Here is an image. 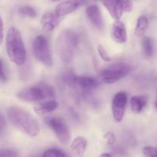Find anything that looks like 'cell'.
<instances>
[{
	"mask_svg": "<svg viewBox=\"0 0 157 157\" xmlns=\"http://www.w3.org/2000/svg\"><path fill=\"white\" fill-rule=\"evenodd\" d=\"M101 2L114 19L117 20L121 18L124 9L117 0H101Z\"/></svg>",
	"mask_w": 157,
	"mask_h": 157,
	"instance_id": "cell-13",
	"label": "cell"
},
{
	"mask_svg": "<svg viewBox=\"0 0 157 157\" xmlns=\"http://www.w3.org/2000/svg\"><path fill=\"white\" fill-rule=\"evenodd\" d=\"M147 105V98L144 95L133 96L130 100V106L133 113H139Z\"/></svg>",
	"mask_w": 157,
	"mask_h": 157,
	"instance_id": "cell-16",
	"label": "cell"
},
{
	"mask_svg": "<svg viewBox=\"0 0 157 157\" xmlns=\"http://www.w3.org/2000/svg\"><path fill=\"white\" fill-rule=\"evenodd\" d=\"M18 153L14 150H0V157H15L18 156Z\"/></svg>",
	"mask_w": 157,
	"mask_h": 157,
	"instance_id": "cell-26",
	"label": "cell"
},
{
	"mask_svg": "<svg viewBox=\"0 0 157 157\" xmlns=\"http://www.w3.org/2000/svg\"><path fill=\"white\" fill-rule=\"evenodd\" d=\"M18 12L20 15H23V16L30 17V18H35L37 15L35 9L31 6H21L18 9Z\"/></svg>",
	"mask_w": 157,
	"mask_h": 157,
	"instance_id": "cell-20",
	"label": "cell"
},
{
	"mask_svg": "<svg viewBox=\"0 0 157 157\" xmlns=\"http://www.w3.org/2000/svg\"><path fill=\"white\" fill-rule=\"evenodd\" d=\"M74 82L76 84L79 88L84 90H94L99 85V82L94 78L87 76L75 77L73 79Z\"/></svg>",
	"mask_w": 157,
	"mask_h": 157,
	"instance_id": "cell-12",
	"label": "cell"
},
{
	"mask_svg": "<svg viewBox=\"0 0 157 157\" xmlns=\"http://www.w3.org/2000/svg\"><path fill=\"white\" fill-rule=\"evenodd\" d=\"M6 48L12 62L18 66L25 63L26 51L20 32L15 27H11L6 35Z\"/></svg>",
	"mask_w": 157,
	"mask_h": 157,
	"instance_id": "cell-2",
	"label": "cell"
},
{
	"mask_svg": "<svg viewBox=\"0 0 157 157\" xmlns=\"http://www.w3.org/2000/svg\"><path fill=\"white\" fill-rule=\"evenodd\" d=\"M111 36L113 41L119 44H124L127 40V33L125 25L124 22L120 21L119 19L116 20L113 22L112 26Z\"/></svg>",
	"mask_w": 157,
	"mask_h": 157,
	"instance_id": "cell-11",
	"label": "cell"
},
{
	"mask_svg": "<svg viewBox=\"0 0 157 157\" xmlns=\"http://www.w3.org/2000/svg\"><path fill=\"white\" fill-rule=\"evenodd\" d=\"M0 80L2 81H7V75L5 71L4 62L1 58H0Z\"/></svg>",
	"mask_w": 157,
	"mask_h": 157,
	"instance_id": "cell-27",
	"label": "cell"
},
{
	"mask_svg": "<svg viewBox=\"0 0 157 157\" xmlns=\"http://www.w3.org/2000/svg\"><path fill=\"white\" fill-rule=\"evenodd\" d=\"M58 18L59 16H58L55 12V13L47 12V13L44 14L41 18V24L42 25L43 29L46 32L53 31L58 25Z\"/></svg>",
	"mask_w": 157,
	"mask_h": 157,
	"instance_id": "cell-14",
	"label": "cell"
},
{
	"mask_svg": "<svg viewBox=\"0 0 157 157\" xmlns=\"http://www.w3.org/2000/svg\"><path fill=\"white\" fill-rule=\"evenodd\" d=\"M127 102V95L125 92H118L113 97L112 101V112L113 119L121 122L124 118Z\"/></svg>",
	"mask_w": 157,
	"mask_h": 157,
	"instance_id": "cell-7",
	"label": "cell"
},
{
	"mask_svg": "<svg viewBox=\"0 0 157 157\" xmlns=\"http://www.w3.org/2000/svg\"><path fill=\"white\" fill-rule=\"evenodd\" d=\"M87 145V140L84 136H78L71 143V148L77 153V155L79 156H83L86 151Z\"/></svg>",
	"mask_w": 157,
	"mask_h": 157,
	"instance_id": "cell-17",
	"label": "cell"
},
{
	"mask_svg": "<svg viewBox=\"0 0 157 157\" xmlns=\"http://www.w3.org/2000/svg\"><path fill=\"white\" fill-rule=\"evenodd\" d=\"M86 15L90 22L98 29L104 28V22L99 7L96 5H90L86 8Z\"/></svg>",
	"mask_w": 157,
	"mask_h": 157,
	"instance_id": "cell-9",
	"label": "cell"
},
{
	"mask_svg": "<svg viewBox=\"0 0 157 157\" xmlns=\"http://www.w3.org/2000/svg\"><path fill=\"white\" fill-rule=\"evenodd\" d=\"M52 1H54V2H56V1H59V0H52Z\"/></svg>",
	"mask_w": 157,
	"mask_h": 157,
	"instance_id": "cell-31",
	"label": "cell"
},
{
	"mask_svg": "<svg viewBox=\"0 0 157 157\" xmlns=\"http://www.w3.org/2000/svg\"><path fill=\"white\" fill-rule=\"evenodd\" d=\"M3 38H4V25L3 21L0 16V44L2 43Z\"/></svg>",
	"mask_w": 157,
	"mask_h": 157,
	"instance_id": "cell-28",
	"label": "cell"
},
{
	"mask_svg": "<svg viewBox=\"0 0 157 157\" xmlns=\"http://www.w3.org/2000/svg\"><path fill=\"white\" fill-rule=\"evenodd\" d=\"M44 157H65L66 155L61 150L58 149H51L44 152L43 154Z\"/></svg>",
	"mask_w": 157,
	"mask_h": 157,
	"instance_id": "cell-21",
	"label": "cell"
},
{
	"mask_svg": "<svg viewBox=\"0 0 157 157\" xmlns=\"http://www.w3.org/2000/svg\"><path fill=\"white\" fill-rule=\"evenodd\" d=\"M58 107V104L55 101H48L41 102L34 107V111L39 115L47 114L56 110Z\"/></svg>",
	"mask_w": 157,
	"mask_h": 157,
	"instance_id": "cell-15",
	"label": "cell"
},
{
	"mask_svg": "<svg viewBox=\"0 0 157 157\" xmlns=\"http://www.w3.org/2000/svg\"><path fill=\"white\" fill-rule=\"evenodd\" d=\"M112 154L110 153H103V154L101 155V156H111Z\"/></svg>",
	"mask_w": 157,
	"mask_h": 157,
	"instance_id": "cell-29",
	"label": "cell"
},
{
	"mask_svg": "<svg viewBox=\"0 0 157 157\" xmlns=\"http://www.w3.org/2000/svg\"><path fill=\"white\" fill-rule=\"evenodd\" d=\"M97 49H98V52L99 54L100 57H101V59L103 60L105 62H110V57L109 56L108 53L107 52L106 49L104 48V46L101 45V44H98L97 46Z\"/></svg>",
	"mask_w": 157,
	"mask_h": 157,
	"instance_id": "cell-22",
	"label": "cell"
},
{
	"mask_svg": "<svg viewBox=\"0 0 157 157\" xmlns=\"http://www.w3.org/2000/svg\"><path fill=\"white\" fill-rule=\"evenodd\" d=\"M155 107H156V108L157 109V98L156 100V102H155Z\"/></svg>",
	"mask_w": 157,
	"mask_h": 157,
	"instance_id": "cell-30",
	"label": "cell"
},
{
	"mask_svg": "<svg viewBox=\"0 0 157 157\" xmlns=\"http://www.w3.org/2000/svg\"><path fill=\"white\" fill-rule=\"evenodd\" d=\"M124 9L125 12H131L133 9V4L130 0H117Z\"/></svg>",
	"mask_w": 157,
	"mask_h": 157,
	"instance_id": "cell-24",
	"label": "cell"
},
{
	"mask_svg": "<svg viewBox=\"0 0 157 157\" xmlns=\"http://www.w3.org/2000/svg\"><path fill=\"white\" fill-rule=\"evenodd\" d=\"M131 71V67L127 64H117L103 69L101 78L106 84H113L127 76Z\"/></svg>",
	"mask_w": 157,
	"mask_h": 157,
	"instance_id": "cell-5",
	"label": "cell"
},
{
	"mask_svg": "<svg viewBox=\"0 0 157 157\" xmlns=\"http://www.w3.org/2000/svg\"><path fill=\"white\" fill-rule=\"evenodd\" d=\"M32 50L35 58L40 63L47 67H52L53 65L52 55L45 37L42 35L36 37L32 44Z\"/></svg>",
	"mask_w": 157,
	"mask_h": 157,
	"instance_id": "cell-4",
	"label": "cell"
},
{
	"mask_svg": "<svg viewBox=\"0 0 157 157\" xmlns=\"http://www.w3.org/2000/svg\"><path fill=\"white\" fill-rule=\"evenodd\" d=\"M45 121L49 127L53 130L60 143L62 144H68L71 139L70 133L63 120L59 117H50L47 118Z\"/></svg>",
	"mask_w": 157,
	"mask_h": 157,
	"instance_id": "cell-6",
	"label": "cell"
},
{
	"mask_svg": "<svg viewBox=\"0 0 157 157\" xmlns=\"http://www.w3.org/2000/svg\"><path fill=\"white\" fill-rule=\"evenodd\" d=\"M104 138L108 145H113V144H114L115 141H116L115 135L113 133H110V132L109 133H106L104 134Z\"/></svg>",
	"mask_w": 157,
	"mask_h": 157,
	"instance_id": "cell-25",
	"label": "cell"
},
{
	"mask_svg": "<svg viewBox=\"0 0 157 157\" xmlns=\"http://www.w3.org/2000/svg\"><path fill=\"white\" fill-rule=\"evenodd\" d=\"M46 97L47 94L43 85L29 87L17 94V98L18 99L27 102H36V101H42Z\"/></svg>",
	"mask_w": 157,
	"mask_h": 157,
	"instance_id": "cell-8",
	"label": "cell"
},
{
	"mask_svg": "<svg viewBox=\"0 0 157 157\" xmlns=\"http://www.w3.org/2000/svg\"><path fill=\"white\" fill-rule=\"evenodd\" d=\"M148 25L149 22L147 17L144 16V15L140 16L137 20L136 29H135V34H136L137 36H142V35L145 33L146 31H147Z\"/></svg>",
	"mask_w": 157,
	"mask_h": 157,
	"instance_id": "cell-18",
	"label": "cell"
},
{
	"mask_svg": "<svg viewBox=\"0 0 157 157\" xmlns=\"http://www.w3.org/2000/svg\"><path fill=\"white\" fill-rule=\"evenodd\" d=\"M81 5L83 4L81 0H66L57 6L55 12L58 16H64L75 12Z\"/></svg>",
	"mask_w": 157,
	"mask_h": 157,
	"instance_id": "cell-10",
	"label": "cell"
},
{
	"mask_svg": "<svg viewBox=\"0 0 157 157\" xmlns=\"http://www.w3.org/2000/svg\"><path fill=\"white\" fill-rule=\"evenodd\" d=\"M77 43L78 38L73 31L66 29L59 34L55 48L58 57L63 62L69 63L72 61Z\"/></svg>",
	"mask_w": 157,
	"mask_h": 157,
	"instance_id": "cell-3",
	"label": "cell"
},
{
	"mask_svg": "<svg viewBox=\"0 0 157 157\" xmlns=\"http://www.w3.org/2000/svg\"><path fill=\"white\" fill-rule=\"evenodd\" d=\"M142 45L146 56L151 57L153 54V44L151 38L149 37H144L143 38Z\"/></svg>",
	"mask_w": 157,
	"mask_h": 157,
	"instance_id": "cell-19",
	"label": "cell"
},
{
	"mask_svg": "<svg viewBox=\"0 0 157 157\" xmlns=\"http://www.w3.org/2000/svg\"><path fill=\"white\" fill-rule=\"evenodd\" d=\"M143 153L148 157H157V147H144L143 148Z\"/></svg>",
	"mask_w": 157,
	"mask_h": 157,
	"instance_id": "cell-23",
	"label": "cell"
},
{
	"mask_svg": "<svg viewBox=\"0 0 157 157\" xmlns=\"http://www.w3.org/2000/svg\"><path fill=\"white\" fill-rule=\"evenodd\" d=\"M7 116L11 124L16 129L29 136H36L39 133V124L25 110L12 107L8 109Z\"/></svg>",
	"mask_w": 157,
	"mask_h": 157,
	"instance_id": "cell-1",
	"label": "cell"
}]
</instances>
